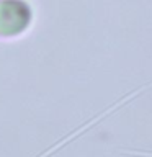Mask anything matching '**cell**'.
<instances>
[{
	"label": "cell",
	"instance_id": "cell-1",
	"mask_svg": "<svg viewBox=\"0 0 152 157\" xmlns=\"http://www.w3.org/2000/svg\"><path fill=\"white\" fill-rule=\"evenodd\" d=\"M31 17L25 0H0V36H18L31 25Z\"/></svg>",
	"mask_w": 152,
	"mask_h": 157
}]
</instances>
